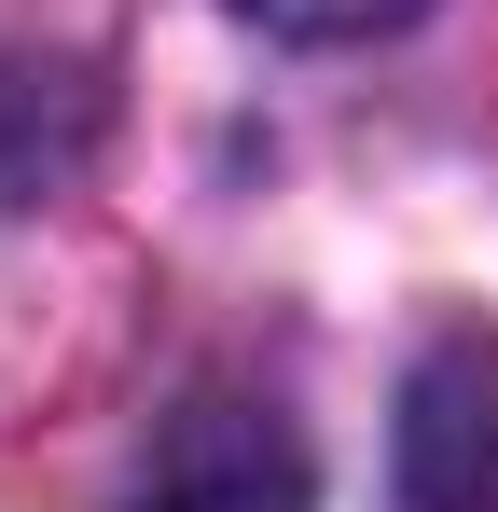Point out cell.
I'll use <instances>...</instances> for the list:
<instances>
[{
    "mask_svg": "<svg viewBox=\"0 0 498 512\" xmlns=\"http://www.w3.org/2000/svg\"><path fill=\"white\" fill-rule=\"evenodd\" d=\"M236 14L291 28V42H374V28H402V14H429V0H236Z\"/></svg>",
    "mask_w": 498,
    "mask_h": 512,
    "instance_id": "obj_3",
    "label": "cell"
},
{
    "mask_svg": "<svg viewBox=\"0 0 498 512\" xmlns=\"http://www.w3.org/2000/svg\"><path fill=\"white\" fill-rule=\"evenodd\" d=\"M402 512H498V333H443L402 388Z\"/></svg>",
    "mask_w": 498,
    "mask_h": 512,
    "instance_id": "obj_1",
    "label": "cell"
},
{
    "mask_svg": "<svg viewBox=\"0 0 498 512\" xmlns=\"http://www.w3.org/2000/svg\"><path fill=\"white\" fill-rule=\"evenodd\" d=\"M139 512H319V499H305V457L263 402H194L166 429V471Z\"/></svg>",
    "mask_w": 498,
    "mask_h": 512,
    "instance_id": "obj_2",
    "label": "cell"
}]
</instances>
